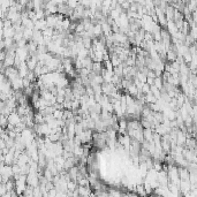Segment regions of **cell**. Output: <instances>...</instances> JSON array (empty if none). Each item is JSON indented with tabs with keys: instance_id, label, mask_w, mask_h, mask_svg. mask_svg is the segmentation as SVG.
Segmentation results:
<instances>
[{
	"instance_id": "1",
	"label": "cell",
	"mask_w": 197,
	"mask_h": 197,
	"mask_svg": "<svg viewBox=\"0 0 197 197\" xmlns=\"http://www.w3.org/2000/svg\"><path fill=\"white\" fill-rule=\"evenodd\" d=\"M21 121H22V120H21V116H20L16 111L12 112L9 116H8V122H9V123H12V125L16 126L17 123H20Z\"/></svg>"
},
{
	"instance_id": "2",
	"label": "cell",
	"mask_w": 197,
	"mask_h": 197,
	"mask_svg": "<svg viewBox=\"0 0 197 197\" xmlns=\"http://www.w3.org/2000/svg\"><path fill=\"white\" fill-rule=\"evenodd\" d=\"M12 82V87H13V89H14L15 91L16 90H23V77H16L15 80H13Z\"/></svg>"
},
{
	"instance_id": "3",
	"label": "cell",
	"mask_w": 197,
	"mask_h": 197,
	"mask_svg": "<svg viewBox=\"0 0 197 197\" xmlns=\"http://www.w3.org/2000/svg\"><path fill=\"white\" fill-rule=\"evenodd\" d=\"M186 141H187V133L182 131L181 129H178V137H176V143L179 145L186 146Z\"/></svg>"
},
{
	"instance_id": "4",
	"label": "cell",
	"mask_w": 197,
	"mask_h": 197,
	"mask_svg": "<svg viewBox=\"0 0 197 197\" xmlns=\"http://www.w3.org/2000/svg\"><path fill=\"white\" fill-rule=\"evenodd\" d=\"M166 29L169 31V34L172 35V36H175V35H176V32L179 31L178 27H176V24H175V21H173V20H168Z\"/></svg>"
},
{
	"instance_id": "5",
	"label": "cell",
	"mask_w": 197,
	"mask_h": 197,
	"mask_svg": "<svg viewBox=\"0 0 197 197\" xmlns=\"http://www.w3.org/2000/svg\"><path fill=\"white\" fill-rule=\"evenodd\" d=\"M179 175H180L181 180L189 181V179H190V172H189V169L187 167H180L179 166Z\"/></svg>"
},
{
	"instance_id": "6",
	"label": "cell",
	"mask_w": 197,
	"mask_h": 197,
	"mask_svg": "<svg viewBox=\"0 0 197 197\" xmlns=\"http://www.w3.org/2000/svg\"><path fill=\"white\" fill-rule=\"evenodd\" d=\"M176 59H178V52H175L174 50L169 48L167 51V54H166L167 63H174V61H176Z\"/></svg>"
},
{
	"instance_id": "7",
	"label": "cell",
	"mask_w": 197,
	"mask_h": 197,
	"mask_svg": "<svg viewBox=\"0 0 197 197\" xmlns=\"http://www.w3.org/2000/svg\"><path fill=\"white\" fill-rule=\"evenodd\" d=\"M15 29L14 27H9V28H2V38H7V37H14L15 35Z\"/></svg>"
},
{
	"instance_id": "8",
	"label": "cell",
	"mask_w": 197,
	"mask_h": 197,
	"mask_svg": "<svg viewBox=\"0 0 197 197\" xmlns=\"http://www.w3.org/2000/svg\"><path fill=\"white\" fill-rule=\"evenodd\" d=\"M46 28H47V22H46V19L37 20V21L35 22V29L43 31V30H45Z\"/></svg>"
},
{
	"instance_id": "9",
	"label": "cell",
	"mask_w": 197,
	"mask_h": 197,
	"mask_svg": "<svg viewBox=\"0 0 197 197\" xmlns=\"http://www.w3.org/2000/svg\"><path fill=\"white\" fill-rule=\"evenodd\" d=\"M153 133L154 130L152 129V128H144V129H143L144 139L149 141V142H153Z\"/></svg>"
},
{
	"instance_id": "10",
	"label": "cell",
	"mask_w": 197,
	"mask_h": 197,
	"mask_svg": "<svg viewBox=\"0 0 197 197\" xmlns=\"http://www.w3.org/2000/svg\"><path fill=\"white\" fill-rule=\"evenodd\" d=\"M93 35H95V37H98V38L104 35V31H103V28H101L100 23L95 24V27H93Z\"/></svg>"
},
{
	"instance_id": "11",
	"label": "cell",
	"mask_w": 197,
	"mask_h": 197,
	"mask_svg": "<svg viewBox=\"0 0 197 197\" xmlns=\"http://www.w3.org/2000/svg\"><path fill=\"white\" fill-rule=\"evenodd\" d=\"M103 68H104V63H103L95 61V63H93V65H92V70L96 73V74H101Z\"/></svg>"
},
{
	"instance_id": "12",
	"label": "cell",
	"mask_w": 197,
	"mask_h": 197,
	"mask_svg": "<svg viewBox=\"0 0 197 197\" xmlns=\"http://www.w3.org/2000/svg\"><path fill=\"white\" fill-rule=\"evenodd\" d=\"M23 37L28 42L29 40H31L32 39V37H34V29H30V28H25V29L23 30Z\"/></svg>"
},
{
	"instance_id": "13",
	"label": "cell",
	"mask_w": 197,
	"mask_h": 197,
	"mask_svg": "<svg viewBox=\"0 0 197 197\" xmlns=\"http://www.w3.org/2000/svg\"><path fill=\"white\" fill-rule=\"evenodd\" d=\"M145 101H146V104H152V103H157L158 99L152 92L150 91L148 95H145Z\"/></svg>"
},
{
	"instance_id": "14",
	"label": "cell",
	"mask_w": 197,
	"mask_h": 197,
	"mask_svg": "<svg viewBox=\"0 0 197 197\" xmlns=\"http://www.w3.org/2000/svg\"><path fill=\"white\" fill-rule=\"evenodd\" d=\"M22 196H25V197H34V187L28 184L25 190L23 191V195Z\"/></svg>"
},
{
	"instance_id": "15",
	"label": "cell",
	"mask_w": 197,
	"mask_h": 197,
	"mask_svg": "<svg viewBox=\"0 0 197 197\" xmlns=\"http://www.w3.org/2000/svg\"><path fill=\"white\" fill-rule=\"evenodd\" d=\"M175 73H180V63L178 61L171 63V74H175Z\"/></svg>"
},
{
	"instance_id": "16",
	"label": "cell",
	"mask_w": 197,
	"mask_h": 197,
	"mask_svg": "<svg viewBox=\"0 0 197 197\" xmlns=\"http://www.w3.org/2000/svg\"><path fill=\"white\" fill-rule=\"evenodd\" d=\"M92 39L91 37H83V45L85 48H91L92 47Z\"/></svg>"
},
{
	"instance_id": "17",
	"label": "cell",
	"mask_w": 197,
	"mask_h": 197,
	"mask_svg": "<svg viewBox=\"0 0 197 197\" xmlns=\"http://www.w3.org/2000/svg\"><path fill=\"white\" fill-rule=\"evenodd\" d=\"M154 85H156V87H158L160 90L163 89L164 81H163V78H161V76H157L156 78H154Z\"/></svg>"
},
{
	"instance_id": "18",
	"label": "cell",
	"mask_w": 197,
	"mask_h": 197,
	"mask_svg": "<svg viewBox=\"0 0 197 197\" xmlns=\"http://www.w3.org/2000/svg\"><path fill=\"white\" fill-rule=\"evenodd\" d=\"M183 61L186 63H191V61H192V54L190 52H187V53H184L183 54Z\"/></svg>"
},
{
	"instance_id": "19",
	"label": "cell",
	"mask_w": 197,
	"mask_h": 197,
	"mask_svg": "<svg viewBox=\"0 0 197 197\" xmlns=\"http://www.w3.org/2000/svg\"><path fill=\"white\" fill-rule=\"evenodd\" d=\"M92 81H95L96 83H98V84H103V83L105 82V80H104V77H103L101 74H96V76L93 77Z\"/></svg>"
},
{
	"instance_id": "20",
	"label": "cell",
	"mask_w": 197,
	"mask_h": 197,
	"mask_svg": "<svg viewBox=\"0 0 197 197\" xmlns=\"http://www.w3.org/2000/svg\"><path fill=\"white\" fill-rule=\"evenodd\" d=\"M8 125V116L5 114H1V128H5Z\"/></svg>"
},
{
	"instance_id": "21",
	"label": "cell",
	"mask_w": 197,
	"mask_h": 197,
	"mask_svg": "<svg viewBox=\"0 0 197 197\" xmlns=\"http://www.w3.org/2000/svg\"><path fill=\"white\" fill-rule=\"evenodd\" d=\"M13 38H14L15 43H17L19 40H21L22 38H24V37H23V31H16Z\"/></svg>"
},
{
	"instance_id": "22",
	"label": "cell",
	"mask_w": 197,
	"mask_h": 197,
	"mask_svg": "<svg viewBox=\"0 0 197 197\" xmlns=\"http://www.w3.org/2000/svg\"><path fill=\"white\" fill-rule=\"evenodd\" d=\"M53 116L55 119H63V110H55L53 112Z\"/></svg>"
},
{
	"instance_id": "23",
	"label": "cell",
	"mask_w": 197,
	"mask_h": 197,
	"mask_svg": "<svg viewBox=\"0 0 197 197\" xmlns=\"http://www.w3.org/2000/svg\"><path fill=\"white\" fill-rule=\"evenodd\" d=\"M172 76V74L169 72H167V70H164L163 72V75H161V78H163V81L164 82H167L168 81V78Z\"/></svg>"
},
{
	"instance_id": "24",
	"label": "cell",
	"mask_w": 197,
	"mask_h": 197,
	"mask_svg": "<svg viewBox=\"0 0 197 197\" xmlns=\"http://www.w3.org/2000/svg\"><path fill=\"white\" fill-rule=\"evenodd\" d=\"M149 92H150V85L148 83H144V84H143V88H142V93L148 95Z\"/></svg>"
},
{
	"instance_id": "25",
	"label": "cell",
	"mask_w": 197,
	"mask_h": 197,
	"mask_svg": "<svg viewBox=\"0 0 197 197\" xmlns=\"http://www.w3.org/2000/svg\"><path fill=\"white\" fill-rule=\"evenodd\" d=\"M65 100H66L65 96H60V95H57V103H59V104H63V103H65Z\"/></svg>"
},
{
	"instance_id": "26",
	"label": "cell",
	"mask_w": 197,
	"mask_h": 197,
	"mask_svg": "<svg viewBox=\"0 0 197 197\" xmlns=\"http://www.w3.org/2000/svg\"><path fill=\"white\" fill-rule=\"evenodd\" d=\"M148 77H153V78H156V77H157V75H156V72H154V70H152V69H150L149 72H148Z\"/></svg>"
},
{
	"instance_id": "27",
	"label": "cell",
	"mask_w": 197,
	"mask_h": 197,
	"mask_svg": "<svg viewBox=\"0 0 197 197\" xmlns=\"http://www.w3.org/2000/svg\"><path fill=\"white\" fill-rule=\"evenodd\" d=\"M146 83H148L149 85H153V84H154V78H153V77H148Z\"/></svg>"
},
{
	"instance_id": "28",
	"label": "cell",
	"mask_w": 197,
	"mask_h": 197,
	"mask_svg": "<svg viewBox=\"0 0 197 197\" xmlns=\"http://www.w3.org/2000/svg\"><path fill=\"white\" fill-rule=\"evenodd\" d=\"M196 45H197V42H196Z\"/></svg>"
}]
</instances>
